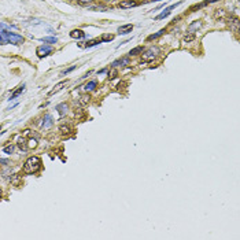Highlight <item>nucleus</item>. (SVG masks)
<instances>
[{
  "label": "nucleus",
  "mask_w": 240,
  "mask_h": 240,
  "mask_svg": "<svg viewBox=\"0 0 240 240\" xmlns=\"http://www.w3.org/2000/svg\"><path fill=\"white\" fill-rule=\"evenodd\" d=\"M22 43H23L22 36L6 30V26L0 23V44H15V45H21Z\"/></svg>",
  "instance_id": "1"
},
{
  "label": "nucleus",
  "mask_w": 240,
  "mask_h": 240,
  "mask_svg": "<svg viewBox=\"0 0 240 240\" xmlns=\"http://www.w3.org/2000/svg\"><path fill=\"white\" fill-rule=\"evenodd\" d=\"M41 168V159L39 157H29L23 165V172L28 174H33Z\"/></svg>",
  "instance_id": "2"
},
{
  "label": "nucleus",
  "mask_w": 240,
  "mask_h": 240,
  "mask_svg": "<svg viewBox=\"0 0 240 240\" xmlns=\"http://www.w3.org/2000/svg\"><path fill=\"white\" fill-rule=\"evenodd\" d=\"M158 52H159V49L157 48V47H151V48H148L147 51H144L141 54V59H143V62H151V60H154L155 58H157V55H158Z\"/></svg>",
  "instance_id": "3"
},
{
  "label": "nucleus",
  "mask_w": 240,
  "mask_h": 240,
  "mask_svg": "<svg viewBox=\"0 0 240 240\" xmlns=\"http://www.w3.org/2000/svg\"><path fill=\"white\" fill-rule=\"evenodd\" d=\"M51 52H52V47L51 45H40L39 48H37V55H39L40 58L47 56V55H49Z\"/></svg>",
  "instance_id": "4"
},
{
  "label": "nucleus",
  "mask_w": 240,
  "mask_h": 240,
  "mask_svg": "<svg viewBox=\"0 0 240 240\" xmlns=\"http://www.w3.org/2000/svg\"><path fill=\"white\" fill-rule=\"evenodd\" d=\"M140 3L136 2V0H124V2H121L118 4L119 8H130V7H136V6H139Z\"/></svg>",
  "instance_id": "5"
},
{
  "label": "nucleus",
  "mask_w": 240,
  "mask_h": 240,
  "mask_svg": "<svg viewBox=\"0 0 240 240\" xmlns=\"http://www.w3.org/2000/svg\"><path fill=\"white\" fill-rule=\"evenodd\" d=\"M228 26H229L230 29H232L233 32H235V33H238L239 32V19L236 18H229L228 19Z\"/></svg>",
  "instance_id": "6"
},
{
  "label": "nucleus",
  "mask_w": 240,
  "mask_h": 240,
  "mask_svg": "<svg viewBox=\"0 0 240 240\" xmlns=\"http://www.w3.org/2000/svg\"><path fill=\"white\" fill-rule=\"evenodd\" d=\"M66 85H67V80H66V81H60L59 84H56V85L54 87V89H52L51 92L48 93V95H49V96L55 95V93H58V92H59V91H62V89H63V88H65Z\"/></svg>",
  "instance_id": "7"
},
{
  "label": "nucleus",
  "mask_w": 240,
  "mask_h": 240,
  "mask_svg": "<svg viewBox=\"0 0 240 240\" xmlns=\"http://www.w3.org/2000/svg\"><path fill=\"white\" fill-rule=\"evenodd\" d=\"M52 125H54V121H52V117L47 114V115L44 117V119H43V125H41V126L44 128V129H49V128H51Z\"/></svg>",
  "instance_id": "8"
},
{
  "label": "nucleus",
  "mask_w": 240,
  "mask_h": 240,
  "mask_svg": "<svg viewBox=\"0 0 240 240\" xmlns=\"http://www.w3.org/2000/svg\"><path fill=\"white\" fill-rule=\"evenodd\" d=\"M132 29H133V25L132 23H128V25H122L118 28V33L119 34H128L132 32Z\"/></svg>",
  "instance_id": "9"
},
{
  "label": "nucleus",
  "mask_w": 240,
  "mask_h": 240,
  "mask_svg": "<svg viewBox=\"0 0 240 240\" xmlns=\"http://www.w3.org/2000/svg\"><path fill=\"white\" fill-rule=\"evenodd\" d=\"M70 36H72L73 39L80 40V39H84V37H85V33H84L83 30H80V29H74V30L70 32Z\"/></svg>",
  "instance_id": "10"
},
{
  "label": "nucleus",
  "mask_w": 240,
  "mask_h": 240,
  "mask_svg": "<svg viewBox=\"0 0 240 240\" xmlns=\"http://www.w3.org/2000/svg\"><path fill=\"white\" fill-rule=\"evenodd\" d=\"M23 91H25V84H22L21 87H18V89H15L13 93H11V96H10V100H14V99H17V98H18V96H19V95H21V93L23 92Z\"/></svg>",
  "instance_id": "11"
},
{
  "label": "nucleus",
  "mask_w": 240,
  "mask_h": 240,
  "mask_svg": "<svg viewBox=\"0 0 240 240\" xmlns=\"http://www.w3.org/2000/svg\"><path fill=\"white\" fill-rule=\"evenodd\" d=\"M129 65V58H122V59H118L115 62H113V67H118V66H126Z\"/></svg>",
  "instance_id": "12"
},
{
  "label": "nucleus",
  "mask_w": 240,
  "mask_h": 240,
  "mask_svg": "<svg viewBox=\"0 0 240 240\" xmlns=\"http://www.w3.org/2000/svg\"><path fill=\"white\" fill-rule=\"evenodd\" d=\"M202 25H203V23H202V21H195V22H192L191 25L188 26V30L192 33L194 30H198V29H200Z\"/></svg>",
  "instance_id": "13"
},
{
  "label": "nucleus",
  "mask_w": 240,
  "mask_h": 240,
  "mask_svg": "<svg viewBox=\"0 0 240 240\" xmlns=\"http://www.w3.org/2000/svg\"><path fill=\"white\" fill-rule=\"evenodd\" d=\"M56 110L59 111V114H60V115H65V114L67 113V104H66V103L58 104V106H56Z\"/></svg>",
  "instance_id": "14"
},
{
  "label": "nucleus",
  "mask_w": 240,
  "mask_h": 240,
  "mask_svg": "<svg viewBox=\"0 0 240 240\" xmlns=\"http://www.w3.org/2000/svg\"><path fill=\"white\" fill-rule=\"evenodd\" d=\"M18 147L21 148L22 151L28 150V144H26V139H25V137H21V139L18 140Z\"/></svg>",
  "instance_id": "15"
},
{
  "label": "nucleus",
  "mask_w": 240,
  "mask_h": 240,
  "mask_svg": "<svg viewBox=\"0 0 240 240\" xmlns=\"http://www.w3.org/2000/svg\"><path fill=\"white\" fill-rule=\"evenodd\" d=\"M96 85H98V84H96V81H89V83L88 84H85V85H84V89L87 91H93L96 88Z\"/></svg>",
  "instance_id": "16"
},
{
  "label": "nucleus",
  "mask_w": 240,
  "mask_h": 240,
  "mask_svg": "<svg viewBox=\"0 0 240 240\" xmlns=\"http://www.w3.org/2000/svg\"><path fill=\"white\" fill-rule=\"evenodd\" d=\"M163 33H165V29H162V30H159V32H158V33H155V34H151V36H148V41H153V40L158 39V37H161Z\"/></svg>",
  "instance_id": "17"
},
{
  "label": "nucleus",
  "mask_w": 240,
  "mask_h": 240,
  "mask_svg": "<svg viewBox=\"0 0 240 240\" xmlns=\"http://www.w3.org/2000/svg\"><path fill=\"white\" fill-rule=\"evenodd\" d=\"M141 52H143V47H136V48L130 49L129 55L130 56H134V55H139V54H141Z\"/></svg>",
  "instance_id": "18"
},
{
  "label": "nucleus",
  "mask_w": 240,
  "mask_h": 240,
  "mask_svg": "<svg viewBox=\"0 0 240 240\" xmlns=\"http://www.w3.org/2000/svg\"><path fill=\"white\" fill-rule=\"evenodd\" d=\"M89 95H81L80 96V100H78V102H80V104H88V103H89Z\"/></svg>",
  "instance_id": "19"
},
{
  "label": "nucleus",
  "mask_w": 240,
  "mask_h": 240,
  "mask_svg": "<svg viewBox=\"0 0 240 240\" xmlns=\"http://www.w3.org/2000/svg\"><path fill=\"white\" fill-rule=\"evenodd\" d=\"M59 129H60V133H62V134H66V136H67V134H70V132H72L70 126H67V125H62V126H60Z\"/></svg>",
  "instance_id": "20"
},
{
  "label": "nucleus",
  "mask_w": 240,
  "mask_h": 240,
  "mask_svg": "<svg viewBox=\"0 0 240 240\" xmlns=\"http://www.w3.org/2000/svg\"><path fill=\"white\" fill-rule=\"evenodd\" d=\"M14 150H15V147H14L13 144H10V145H7V147L3 148V153L10 155V154H13V153H14Z\"/></svg>",
  "instance_id": "21"
},
{
  "label": "nucleus",
  "mask_w": 240,
  "mask_h": 240,
  "mask_svg": "<svg viewBox=\"0 0 240 240\" xmlns=\"http://www.w3.org/2000/svg\"><path fill=\"white\" fill-rule=\"evenodd\" d=\"M44 43H49V44H56V37H44L43 39Z\"/></svg>",
  "instance_id": "22"
},
{
  "label": "nucleus",
  "mask_w": 240,
  "mask_h": 240,
  "mask_svg": "<svg viewBox=\"0 0 240 240\" xmlns=\"http://www.w3.org/2000/svg\"><path fill=\"white\" fill-rule=\"evenodd\" d=\"M102 43V40H91V41H87L85 43V47L88 48V47H93V45H96V44H100Z\"/></svg>",
  "instance_id": "23"
},
{
  "label": "nucleus",
  "mask_w": 240,
  "mask_h": 240,
  "mask_svg": "<svg viewBox=\"0 0 240 240\" xmlns=\"http://www.w3.org/2000/svg\"><path fill=\"white\" fill-rule=\"evenodd\" d=\"M184 43H189V41H192V40H195V34L194 33H191V34H187V36H184Z\"/></svg>",
  "instance_id": "24"
},
{
  "label": "nucleus",
  "mask_w": 240,
  "mask_h": 240,
  "mask_svg": "<svg viewBox=\"0 0 240 240\" xmlns=\"http://www.w3.org/2000/svg\"><path fill=\"white\" fill-rule=\"evenodd\" d=\"M28 147H29V148H36V147H37V140H36V139H30V140H29Z\"/></svg>",
  "instance_id": "25"
},
{
  "label": "nucleus",
  "mask_w": 240,
  "mask_h": 240,
  "mask_svg": "<svg viewBox=\"0 0 240 240\" xmlns=\"http://www.w3.org/2000/svg\"><path fill=\"white\" fill-rule=\"evenodd\" d=\"M169 14H170V11H169V10H168V8H166V10H165V11H163V13H162V14H159V15H158V17H157V19H162V18H166V17H168V15H169Z\"/></svg>",
  "instance_id": "26"
},
{
  "label": "nucleus",
  "mask_w": 240,
  "mask_h": 240,
  "mask_svg": "<svg viewBox=\"0 0 240 240\" xmlns=\"http://www.w3.org/2000/svg\"><path fill=\"white\" fill-rule=\"evenodd\" d=\"M111 40H114L113 34H104V36L102 37V43H103V41H111Z\"/></svg>",
  "instance_id": "27"
},
{
  "label": "nucleus",
  "mask_w": 240,
  "mask_h": 240,
  "mask_svg": "<svg viewBox=\"0 0 240 240\" xmlns=\"http://www.w3.org/2000/svg\"><path fill=\"white\" fill-rule=\"evenodd\" d=\"M117 74H118V73H117L115 67H113V70H111V72L109 73V78H110V80H113V78H115V77H117Z\"/></svg>",
  "instance_id": "28"
},
{
  "label": "nucleus",
  "mask_w": 240,
  "mask_h": 240,
  "mask_svg": "<svg viewBox=\"0 0 240 240\" xmlns=\"http://www.w3.org/2000/svg\"><path fill=\"white\" fill-rule=\"evenodd\" d=\"M224 17H225L224 10H217V11H215V18H224Z\"/></svg>",
  "instance_id": "29"
},
{
  "label": "nucleus",
  "mask_w": 240,
  "mask_h": 240,
  "mask_svg": "<svg viewBox=\"0 0 240 240\" xmlns=\"http://www.w3.org/2000/svg\"><path fill=\"white\" fill-rule=\"evenodd\" d=\"M75 67H77V66H72V67H69V69L63 70V72H62V75H65V74H69V73H70V72H73V70H74Z\"/></svg>",
  "instance_id": "30"
},
{
  "label": "nucleus",
  "mask_w": 240,
  "mask_h": 240,
  "mask_svg": "<svg viewBox=\"0 0 240 240\" xmlns=\"http://www.w3.org/2000/svg\"><path fill=\"white\" fill-rule=\"evenodd\" d=\"M0 163H4V165H8V163H10V161H8V159H2V158H0Z\"/></svg>",
  "instance_id": "31"
},
{
  "label": "nucleus",
  "mask_w": 240,
  "mask_h": 240,
  "mask_svg": "<svg viewBox=\"0 0 240 240\" xmlns=\"http://www.w3.org/2000/svg\"><path fill=\"white\" fill-rule=\"evenodd\" d=\"M215 2H218V0H206V4H210V3H215Z\"/></svg>",
  "instance_id": "32"
},
{
  "label": "nucleus",
  "mask_w": 240,
  "mask_h": 240,
  "mask_svg": "<svg viewBox=\"0 0 240 240\" xmlns=\"http://www.w3.org/2000/svg\"><path fill=\"white\" fill-rule=\"evenodd\" d=\"M85 2H91V0H85Z\"/></svg>",
  "instance_id": "33"
},
{
  "label": "nucleus",
  "mask_w": 240,
  "mask_h": 240,
  "mask_svg": "<svg viewBox=\"0 0 240 240\" xmlns=\"http://www.w3.org/2000/svg\"><path fill=\"white\" fill-rule=\"evenodd\" d=\"M0 129H2V125H0Z\"/></svg>",
  "instance_id": "34"
},
{
  "label": "nucleus",
  "mask_w": 240,
  "mask_h": 240,
  "mask_svg": "<svg viewBox=\"0 0 240 240\" xmlns=\"http://www.w3.org/2000/svg\"><path fill=\"white\" fill-rule=\"evenodd\" d=\"M0 195H2V191H0Z\"/></svg>",
  "instance_id": "35"
},
{
  "label": "nucleus",
  "mask_w": 240,
  "mask_h": 240,
  "mask_svg": "<svg viewBox=\"0 0 240 240\" xmlns=\"http://www.w3.org/2000/svg\"><path fill=\"white\" fill-rule=\"evenodd\" d=\"M154 2H157V0H154Z\"/></svg>",
  "instance_id": "36"
}]
</instances>
